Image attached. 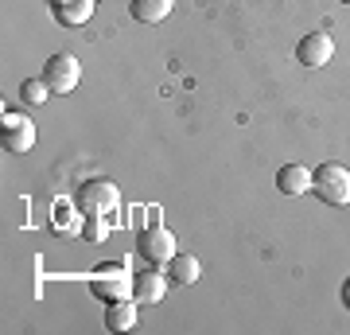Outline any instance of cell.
Segmentation results:
<instances>
[{"instance_id":"30bf717a","label":"cell","mask_w":350,"mask_h":335,"mask_svg":"<svg viewBox=\"0 0 350 335\" xmlns=\"http://www.w3.org/2000/svg\"><path fill=\"white\" fill-rule=\"evenodd\" d=\"M105 327H109V332H129V327H137V300L133 297L109 300V308H105Z\"/></svg>"},{"instance_id":"3957f363","label":"cell","mask_w":350,"mask_h":335,"mask_svg":"<svg viewBox=\"0 0 350 335\" xmlns=\"http://www.w3.org/2000/svg\"><path fill=\"white\" fill-rule=\"evenodd\" d=\"M78 78H82V62L75 55H66V51L51 55L47 66H43V82L51 86V94H70L78 86Z\"/></svg>"},{"instance_id":"ba28073f","label":"cell","mask_w":350,"mask_h":335,"mask_svg":"<svg viewBox=\"0 0 350 335\" xmlns=\"http://www.w3.org/2000/svg\"><path fill=\"white\" fill-rule=\"evenodd\" d=\"M163 293H167V281H163V269H160V265L133 273V300H137V304H160Z\"/></svg>"},{"instance_id":"8fae6325","label":"cell","mask_w":350,"mask_h":335,"mask_svg":"<svg viewBox=\"0 0 350 335\" xmlns=\"http://www.w3.org/2000/svg\"><path fill=\"white\" fill-rule=\"evenodd\" d=\"M199 273H202V265H199L195 253H175V258L167 261V281H172V285H195Z\"/></svg>"},{"instance_id":"5b68a950","label":"cell","mask_w":350,"mask_h":335,"mask_svg":"<svg viewBox=\"0 0 350 335\" xmlns=\"http://www.w3.org/2000/svg\"><path fill=\"white\" fill-rule=\"evenodd\" d=\"M0 149L8 156H24L36 149V125L24 113H4V133H0Z\"/></svg>"},{"instance_id":"4fadbf2b","label":"cell","mask_w":350,"mask_h":335,"mask_svg":"<svg viewBox=\"0 0 350 335\" xmlns=\"http://www.w3.org/2000/svg\"><path fill=\"white\" fill-rule=\"evenodd\" d=\"M90 16H94V0H63V4H55V20L63 27L86 24Z\"/></svg>"},{"instance_id":"6da1fadb","label":"cell","mask_w":350,"mask_h":335,"mask_svg":"<svg viewBox=\"0 0 350 335\" xmlns=\"http://www.w3.org/2000/svg\"><path fill=\"white\" fill-rule=\"evenodd\" d=\"M312 191L323 203H331V207H347L350 203V168H342V164H319L312 172Z\"/></svg>"},{"instance_id":"9a60e30c","label":"cell","mask_w":350,"mask_h":335,"mask_svg":"<svg viewBox=\"0 0 350 335\" xmlns=\"http://www.w3.org/2000/svg\"><path fill=\"white\" fill-rule=\"evenodd\" d=\"M105 234H109V226L101 223V214H86V223H82V238H86V242H105Z\"/></svg>"},{"instance_id":"2e32d148","label":"cell","mask_w":350,"mask_h":335,"mask_svg":"<svg viewBox=\"0 0 350 335\" xmlns=\"http://www.w3.org/2000/svg\"><path fill=\"white\" fill-rule=\"evenodd\" d=\"M342 304H347V308H350V281H347V285H342Z\"/></svg>"},{"instance_id":"8992f818","label":"cell","mask_w":350,"mask_h":335,"mask_svg":"<svg viewBox=\"0 0 350 335\" xmlns=\"http://www.w3.org/2000/svg\"><path fill=\"white\" fill-rule=\"evenodd\" d=\"M335 59V39L327 36V32H308V36L296 43V62L304 66H327V62Z\"/></svg>"},{"instance_id":"ac0fdd59","label":"cell","mask_w":350,"mask_h":335,"mask_svg":"<svg viewBox=\"0 0 350 335\" xmlns=\"http://www.w3.org/2000/svg\"><path fill=\"white\" fill-rule=\"evenodd\" d=\"M338 4H350V0H338Z\"/></svg>"},{"instance_id":"277c9868","label":"cell","mask_w":350,"mask_h":335,"mask_svg":"<svg viewBox=\"0 0 350 335\" xmlns=\"http://www.w3.org/2000/svg\"><path fill=\"white\" fill-rule=\"evenodd\" d=\"M90 293L98 300H125L133 297V273H125V265H101L90 281Z\"/></svg>"},{"instance_id":"7c38bea8","label":"cell","mask_w":350,"mask_h":335,"mask_svg":"<svg viewBox=\"0 0 350 335\" xmlns=\"http://www.w3.org/2000/svg\"><path fill=\"white\" fill-rule=\"evenodd\" d=\"M172 4L175 0H129V12H133V20H140V24H160V20H167Z\"/></svg>"},{"instance_id":"9c48e42d","label":"cell","mask_w":350,"mask_h":335,"mask_svg":"<svg viewBox=\"0 0 350 335\" xmlns=\"http://www.w3.org/2000/svg\"><path fill=\"white\" fill-rule=\"evenodd\" d=\"M276 191H280V195H304V191H312V168H304V164H284V168L276 172Z\"/></svg>"},{"instance_id":"7a4b0ae2","label":"cell","mask_w":350,"mask_h":335,"mask_svg":"<svg viewBox=\"0 0 350 335\" xmlns=\"http://www.w3.org/2000/svg\"><path fill=\"white\" fill-rule=\"evenodd\" d=\"M137 253L144 261H148V265H167V261L175 258V253H179V249H175V234L172 230H167V226H160V223H152L148 230H140V238H137Z\"/></svg>"},{"instance_id":"5bb4252c","label":"cell","mask_w":350,"mask_h":335,"mask_svg":"<svg viewBox=\"0 0 350 335\" xmlns=\"http://www.w3.org/2000/svg\"><path fill=\"white\" fill-rule=\"evenodd\" d=\"M20 98H24L27 106H43V101L51 98V86L43 82V78H27L24 86H20Z\"/></svg>"},{"instance_id":"e0dca14e","label":"cell","mask_w":350,"mask_h":335,"mask_svg":"<svg viewBox=\"0 0 350 335\" xmlns=\"http://www.w3.org/2000/svg\"><path fill=\"white\" fill-rule=\"evenodd\" d=\"M55 4H63V0H51V8H55Z\"/></svg>"},{"instance_id":"52a82bcc","label":"cell","mask_w":350,"mask_h":335,"mask_svg":"<svg viewBox=\"0 0 350 335\" xmlns=\"http://www.w3.org/2000/svg\"><path fill=\"white\" fill-rule=\"evenodd\" d=\"M78 207H82V214H109L117 207V187L109 179H90L78 191Z\"/></svg>"}]
</instances>
